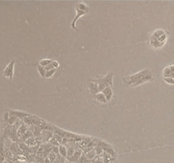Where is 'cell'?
<instances>
[{"label":"cell","instance_id":"7","mask_svg":"<svg viewBox=\"0 0 174 163\" xmlns=\"http://www.w3.org/2000/svg\"><path fill=\"white\" fill-rule=\"evenodd\" d=\"M52 65H53V66H54V68L56 69V68H58L59 67L60 64H59L58 62L56 61V60H53V62H52Z\"/></svg>","mask_w":174,"mask_h":163},{"label":"cell","instance_id":"6","mask_svg":"<svg viewBox=\"0 0 174 163\" xmlns=\"http://www.w3.org/2000/svg\"><path fill=\"white\" fill-rule=\"evenodd\" d=\"M55 72V69L54 70H50V71H47V72H46V77H50L52 76V75Z\"/></svg>","mask_w":174,"mask_h":163},{"label":"cell","instance_id":"5","mask_svg":"<svg viewBox=\"0 0 174 163\" xmlns=\"http://www.w3.org/2000/svg\"><path fill=\"white\" fill-rule=\"evenodd\" d=\"M165 80V82L168 84H171V85H174V78L173 77H164L163 78Z\"/></svg>","mask_w":174,"mask_h":163},{"label":"cell","instance_id":"3","mask_svg":"<svg viewBox=\"0 0 174 163\" xmlns=\"http://www.w3.org/2000/svg\"><path fill=\"white\" fill-rule=\"evenodd\" d=\"M140 74H141V72L137 74H134L133 76H130L129 79L131 80V82L129 83V84L134 83L133 86H137L142 83H145V81H147V80H149V78H150V75L148 72V71H145L143 75H140Z\"/></svg>","mask_w":174,"mask_h":163},{"label":"cell","instance_id":"4","mask_svg":"<svg viewBox=\"0 0 174 163\" xmlns=\"http://www.w3.org/2000/svg\"><path fill=\"white\" fill-rule=\"evenodd\" d=\"M14 65H15V60H11L10 63L5 67L4 71V76L9 79H12L14 75Z\"/></svg>","mask_w":174,"mask_h":163},{"label":"cell","instance_id":"1","mask_svg":"<svg viewBox=\"0 0 174 163\" xmlns=\"http://www.w3.org/2000/svg\"><path fill=\"white\" fill-rule=\"evenodd\" d=\"M167 35L164 30H156L151 34L149 43L154 49H160L167 43Z\"/></svg>","mask_w":174,"mask_h":163},{"label":"cell","instance_id":"2","mask_svg":"<svg viewBox=\"0 0 174 163\" xmlns=\"http://www.w3.org/2000/svg\"><path fill=\"white\" fill-rule=\"evenodd\" d=\"M76 17L74 18L73 21L72 22V28L73 30H76V21H77V20H78L81 16L86 15L87 12L89 11V9H88V7H87V5L85 4H83V3H79V4L76 6Z\"/></svg>","mask_w":174,"mask_h":163}]
</instances>
